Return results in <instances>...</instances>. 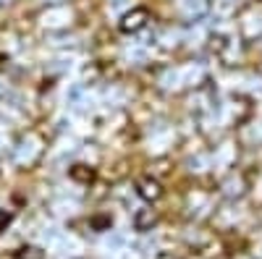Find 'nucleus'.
Wrapping results in <instances>:
<instances>
[{"instance_id": "0eeeda50", "label": "nucleus", "mask_w": 262, "mask_h": 259, "mask_svg": "<svg viewBox=\"0 0 262 259\" xmlns=\"http://www.w3.org/2000/svg\"><path fill=\"white\" fill-rule=\"evenodd\" d=\"M92 225H95L97 230H102V228L111 225V218H95V220H92Z\"/></svg>"}, {"instance_id": "20e7f679", "label": "nucleus", "mask_w": 262, "mask_h": 259, "mask_svg": "<svg viewBox=\"0 0 262 259\" xmlns=\"http://www.w3.org/2000/svg\"><path fill=\"white\" fill-rule=\"evenodd\" d=\"M71 178L79 181V183H92L95 181V170L86 168V165H74L71 168Z\"/></svg>"}, {"instance_id": "f257e3e1", "label": "nucleus", "mask_w": 262, "mask_h": 259, "mask_svg": "<svg viewBox=\"0 0 262 259\" xmlns=\"http://www.w3.org/2000/svg\"><path fill=\"white\" fill-rule=\"evenodd\" d=\"M147 18H149V11H147V8H134V11H128V13L121 18V32H126V34L139 32V29L147 24Z\"/></svg>"}, {"instance_id": "f03ea898", "label": "nucleus", "mask_w": 262, "mask_h": 259, "mask_svg": "<svg viewBox=\"0 0 262 259\" xmlns=\"http://www.w3.org/2000/svg\"><path fill=\"white\" fill-rule=\"evenodd\" d=\"M137 191H139V197H142L144 202H158V199L163 197V189H160V183H158L155 178H142V181L137 183Z\"/></svg>"}, {"instance_id": "39448f33", "label": "nucleus", "mask_w": 262, "mask_h": 259, "mask_svg": "<svg viewBox=\"0 0 262 259\" xmlns=\"http://www.w3.org/2000/svg\"><path fill=\"white\" fill-rule=\"evenodd\" d=\"M16 259H45V251L39 246H21L16 251Z\"/></svg>"}, {"instance_id": "7ed1b4c3", "label": "nucleus", "mask_w": 262, "mask_h": 259, "mask_svg": "<svg viewBox=\"0 0 262 259\" xmlns=\"http://www.w3.org/2000/svg\"><path fill=\"white\" fill-rule=\"evenodd\" d=\"M155 223H158V215L152 212V209H139L137 218H134V228L137 230H149Z\"/></svg>"}, {"instance_id": "6e6552de", "label": "nucleus", "mask_w": 262, "mask_h": 259, "mask_svg": "<svg viewBox=\"0 0 262 259\" xmlns=\"http://www.w3.org/2000/svg\"><path fill=\"white\" fill-rule=\"evenodd\" d=\"M158 259H176L173 254H168V251H163V254H158Z\"/></svg>"}, {"instance_id": "423d86ee", "label": "nucleus", "mask_w": 262, "mask_h": 259, "mask_svg": "<svg viewBox=\"0 0 262 259\" xmlns=\"http://www.w3.org/2000/svg\"><path fill=\"white\" fill-rule=\"evenodd\" d=\"M11 220H13V215L6 212V209H0V233H3V230L11 225Z\"/></svg>"}]
</instances>
